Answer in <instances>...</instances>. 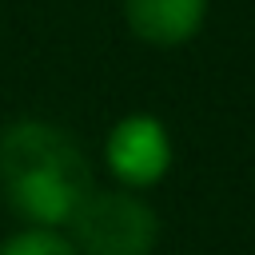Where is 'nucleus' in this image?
<instances>
[{
  "label": "nucleus",
  "mask_w": 255,
  "mask_h": 255,
  "mask_svg": "<svg viewBox=\"0 0 255 255\" xmlns=\"http://www.w3.org/2000/svg\"><path fill=\"white\" fill-rule=\"evenodd\" d=\"M92 191V159L56 124L16 120L0 131V195L24 227H68Z\"/></svg>",
  "instance_id": "1"
},
{
  "label": "nucleus",
  "mask_w": 255,
  "mask_h": 255,
  "mask_svg": "<svg viewBox=\"0 0 255 255\" xmlns=\"http://www.w3.org/2000/svg\"><path fill=\"white\" fill-rule=\"evenodd\" d=\"M80 255H151L159 243L155 207L128 187H92L68 219Z\"/></svg>",
  "instance_id": "2"
},
{
  "label": "nucleus",
  "mask_w": 255,
  "mask_h": 255,
  "mask_svg": "<svg viewBox=\"0 0 255 255\" xmlns=\"http://www.w3.org/2000/svg\"><path fill=\"white\" fill-rule=\"evenodd\" d=\"M104 167L128 191L155 187L171 167V135H167V128L147 112H131V116L116 120L108 139H104Z\"/></svg>",
  "instance_id": "3"
},
{
  "label": "nucleus",
  "mask_w": 255,
  "mask_h": 255,
  "mask_svg": "<svg viewBox=\"0 0 255 255\" xmlns=\"http://www.w3.org/2000/svg\"><path fill=\"white\" fill-rule=\"evenodd\" d=\"M211 0H120L128 32L147 48H183L199 36Z\"/></svg>",
  "instance_id": "4"
},
{
  "label": "nucleus",
  "mask_w": 255,
  "mask_h": 255,
  "mask_svg": "<svg viewBox=\"0 0 255 255\" xmlns=\"http://www.w3.org/2000/svg\"><path fill=\"white\" fill-rule=\"evenodd\" d=\"M0 255H80L60 227H20L0 239Z\"/></svg>",
  "instance_id": "5"
}]
</instances>
